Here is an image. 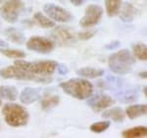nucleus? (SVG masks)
<instances>
[{"instance_id":"obj_1","label":"nucleus","mask_w":147,"mask_h":138,"mask_svg":"<svg viewBox=\"0 0 147 138\" xmlns=\"http://www.w3.org/2000/svg\"><path fill=\"white\" fill-rule=\"evenodd\" d=\"M59 86L66 94L78 100H85L93 94V85L85 78H71L67 81L61 82Z\"/></svg>"},{"instance_id":"obj_2","label":"nucleus","mask_w":147,"mask_h":138,"mask_svg":"<svg viewBox=\"0 0 147 138\" xmlns=\"http://www.w3.org/2000/svg\"><path fill=\"white\" fill-rule=\"evenodd\" d=\"M136 64V58L129 50L122 49L111 54L108 59V66L111 72L116 75H127L132 71Z\"/></svg>"},{"instance_id":"obj_3","label":"nucleus","mask_w":147,"mask_h":138,"mask_svg":"<svg viewBox=\"0 0 147 138\" xmlns=\"http://www.w3.org/2000/svg\"><path fill=\"white\" fill-rule=\"evenodd\" d=\"M2 114L6 123L14 127H25L30 120L28 111L16 103H6L2 108Z\"/></svg>"},{"instance_id":"obj_4","label":"nucleus","mask_w":147,"mask_h":138,"mask_svg":"<svg viewBox=\"0 0 147 138\" xmlns=\"http://www.w3.org/2000/svg\"><path fill=\"white\" fill-rule=\"evenodd\" d=\"M14 65L26 72L41 77H51L55 73L58 63L55 61H36L28 62L25 60L15 61Z\"/></svg>"},{"instance_id":"obj_5","label":"nucleus","mask_w":147,"mask_h":138,"mask_svg":"<svg viewBox=\"0 0 147 138\" xmlns=\"http://www.w3.org/2000/svg\"><path fill=\"white\" fill-rule=\"evenodd\" d=\"M0 77L5 79H18V80H30V81L40 82V83H50L52 77L36 75L32 73L26 72L17 66H8L0 70Z\"/></svg>"},{"instance_id":"obj_6","label":"nucleus","mask_w":147,"mask_h":138,"mask_svg":"<svg viewBox=\"0 0 147 138\" xmlns=\"http://www.w3.org/2000/svg\"><path fill=\"white\" fill-rule=\"evenodd\" d=\"M24 9L22 0H8L0 7V16L9 24H14L18 21L19 16Z\"/></svg>"},{"instance_id":"obj_7","label":"nucleus","mask_w":147,"mask_h":138,"mask_svg":"<svg viewBox=\"0 0 147 138\" xmlns=\"http://www.w3.org/2000/svg\"><path fill=\"white\" fill-rule=\"evenodd\" d=\"M55 28V27H54ZM53 42H56L59 46H72L77 41V35L69 28L58 26L51 32Z\"/></svg>"},{"instance_id":"obj_8","label":"nucleus","mask_w":147,"mask_h":138,"mask_svg":"<svg viewBox=\"0 0 147 138\" xmlns=\"http://www.w3.org/2000/svg\"><path fill=\"white\" fill-rule=\"evenodd\" d=\"M103 9L96 4H90L85 8L84 16L80 19V26L82 28L94 27L101 21Z\"/></svg>"},{"instance_id":"obj_9","label":"nucleus","mask_w":147,"mask_h":138,"mask_svg":"<svg viewBox=\"0 0 147 138\" xmlns=\"http://www.w3.org/2000/svg\"><path fill=\"white\" fill-rule=\"evenodd\" d=\"M43 11L54 22L69 23L73 20V15L68 10L53 3H47L43 6Z\"/></svg>"},{"instance_id":"obj_10","label":"nucleus","mask_w":147,"mask_h":138,"mask_svg":"<svg viewBox=\"0 0 147 138\" xmlns=\"http://www.w3.org/2000/svg\"><path fill=\"white\" fill-rule=\"evenodd\" d=\"M28 50L40 54H48L53 51L55 43L52 40L41 36H32L26 42Z\"/></svg>"},{"instance_id":"obj_11","label":"nucleus","mask_w":147,"mask_h":138,"mask_svg":"<svg viewBox=\"0 0 147 138\" xmlns=\"http://www.w3.org/2000/svg\"><path fill=\"white\" fill-rule=\"evenodd\" d=\"M114 103H115V100L107 94L94 95V96H92L87 101V105L95 112H100L102 110H105V109L112 106Z\"/></svg>"},{"instance_id":"obj_12","label":"nucleus","mask_w":147,"mask_h":138,"mask_svg":"<svg viewBox=\"0 0 147 138\" xmlns=\"http://www.w3.org/2000/svg\"><path fill=\"white\" fill-rule=\"evenodd\" d=\"M41 97V88L37 87H26L20 94V100L25 105H30L38 101Z\"/></svg>"},{"instance_id":"obj_13","label":"nucleus","mask_w":147,"mask_h":138,"mask_svg":"<svg viewBox=\"0 0 147 138\" xmlns=\"http://www.w3.org/2000/svg\"><path fill=\"white\" fill-rule=\"evenodd\" d=\"M136 14V9L129 2H125L124 6L122 5L119 13L120 19L125 23H131Z\"/></svg>"},{"instance_id":"obj_14","label":"nucleus","mask_w":147,"mask_h":138,"mask_svg":"<svg viewBox=\"0 0 147 138\" xmlns=\"http://www.w3.org/2000/svg\"><path fill=\"white\" fill-rule=\"evenodd\" d=\"M3 34L7 37V39L14 42L16 44L22 45L26 40V37L22 32H20L17 28H8L4 30Z\"/></svg>"},{"instance_id":"obj_15","label":"nucleus","mask_w":147,"mask_h":138,"mask_svg":"<svg viewBox=\"0 0 147 138\" xmlns=\"http://www.w3.org/2000/svg\"><path fill=\"white\" fill-rule=\"evenodd\" d=\"M147 112V106L145 104H134L129 105L125 109V114L130 120H134L136 118H139L141 116H144Z\"/></svg>"},{"instance_id":"obj_16","label":"nucleus","mask_w":147,"mask_h":138,"mask_svg":"<svg viewBox=\"0 0 147 138\" xmlns=\"http://www.w3.org/2000/svg\"><path fill=\"white\" fill-rule=\"evenodd\" d=\"M125 111L120 107H115V108L109 109L102 114V116L107 120H112L115 123H122L125 120Z\"/></svg>"},{"instance_id":"obj_17","label":"nucleus","mask_w":147,"mask_h":138,"mask_svg":"<svg viewBox=\"0 0 147 138\" xmlns=\"http://www.w3.org/2000/svg\"><path fill=\"white\" fill-rule=\"evenodd\" d=\"M104 70L101 69H93L89 68V67H85V68H82L77 71V73L80 77L84 78H89V79H94V78L101 77L104 75Z\"/></svg>"},{"instance_id":"obj_18","label":"nucleus","mask_w":147,"mask_h":138,"mask_svg":"<svg viewBox=\"0 0 147 138\" xmlns=\"http://www.w3.org/2000/svg\"><path fill=\"white\" fill-rule=\"evenodd\" d=\"M122 136L125 138H144L147 136V127L140 125L129 128L122 132Z\"/></svg>"},{"instance_id":"obj_19","label":"nucleus","mask_w":147,"mask_h":138,"mask_svg":"<svg viewBox=\"0 0 147 138\" xmlns=\"http://www.w3.org/2000/svg\"><path fill=\"white\" fill-rule=\"evenodd\" d=\"M19 91L17 87L13 85H1L0 86V97L8 101H15L18 98Z\"/></svg>"},{"instance_id":"obj_20","label":"nucleus","mask_w":147,"mask_h":138,"mask_svg":"<svg viewBox=\"0 0 147 138\" xmlns=\"http://www.w3.org/2000/svg\"><path fill=\"white\" fill-rule=\"evenodd\" d=\"M60 103V97L58 95L48 94L42 98L41 100V109L43 111H50L57 107Z\"/></svg>"},{"instance_id":"obj_21","label":"nucleus","mask_w":147,"mask_h":138,"mask_svg":"<svg viewBox=\"0 0 147 138\" xmlns=\"http://www.w3.org/2000/svg\"><path fill=\"white\" fill-rule=\"evenodd\" d=\"M122 5L123 0H105V8L107 15L109 17L119 15Z\"/></svg>"},{"instance_id":"obj_22","label":"nucleus","mask_w":147,"mask_h":138,"mask_svg":"<svg viewBox=\"0 0 147 138\" xmlns=\"http://www.w3.org/2000/svg\"><path fill=\"white\" fill-rule=\"evenodd\" d=\"M34 20L37 25L43 28H51L56 27L55 22L52 21L51 19L47 18V17L45 15H43L41 12H36V13H34Z\"/></svg>"},{"instance_id":"obj_23","label":"nucleus","mask_w":147,"mask_h":138,"mask_svg":"<svg viewBox=\"0 0 147 138\" xmlns=\"http://www.w3.org/2000/svg\"><path fill=\"white\" fill-rule=\"evenodd\" d=\"M132 52L134 54V57L140 61H146L147 59V47L142 42L134 44L132 46Z\"/></svg>"},{"instance_id":"obj_24","label":"nucleus","mask_w":147,"mask_h":138,"mask_svg":"<svg viewBox=\"0 0 147 138\" xmlns=\"http://www.w3.org/2000/svg\"><path fill=\"white\" fill-rule=\"evenodd\" d=\"M0 53L7 58L10 59H22L26 57V53L19 49H9V48H0Z\"/></svg>"},{"instance_id":"obj_25","label":"nucleus","mask_w":147,"mask_h":138,"mask_svg":"<svg viewBox=\"0 0 147 138\" xmlns=\"http://www.w3.org/2000/svg\"><path fill=\"white\" fill-rule=\"evenodd\" d=\"M111 125V123L109 120H102V122L95 123L90 125V130L94 133H101L107 130Z\"/></svg>"},{"instance_id":"obj_26","label":"nucleus","mask_w":147,"mask_h":138,"mask_svg":"<svg viewBox=\"0 0 147 138\" xmlns=\"http://www.w3.org/2000/svg\"><path fill=\"white\" fill-rule=\"evenodd\" d=\"M96 30H87V32H79L77 35V37L79 38L80 40H88L92 38L95 34Z\"/></svg>"},{"instance_id":"obj_27","label":"nucleus","mask_w":147,"mask_h":138,"mask_svg":"<svg viewBox=\"0 0 147 138\" xmlns=\"http://www.w3.org/2000/svg\"><path fill=\"white\" fill-rule=\"evenodd\" d=\"M56 70L58 71L59 75H67L68 72H69L67 66L64 65V64H58V66H57V69H56Z\"/></svg>"},{"instance_id":"obj_28","label":"nucleus","mask_w":147,"mask_h":138,"mask_svg":"<svg viewBox=\"0 0 147 138\" xmlns=\"http://www.w3.org/2000/svg\"><path fill=\"white\" fill-rule=\"evenodd\" d=\"M120 41L119 40H115V41H112V42H110L109 44H107L105 46V48L106 49H108V50H114V49H117L118 47L120 46Z\"/></svg>"},{"instance_id":"obj_29","label":"nucleus","mask_w":147,"mask_h":138,"mask_svg":"<svg viewBox=\"0 0 147 138\" xmlns=\"http://www.w3.org/2000/svg\"><path fill=\"white\" fill-rule=\"evenodd\" d=\"M69 1H70L74 6H82L85 1H87V0H69Z\"/></svg>"},{"instance_id":"obj_30","label":"nucleus","mask_w":147,"mask_h":138,"mask_svg":"<svg viewBox=\"0 0 147 138\" xmlns=\"http://www.w3.org/2000/svg\"><path fill=\"white\" fill-rule=\"evenodd\" d=\"M6 47H8V42L0 38V48H6Z\"/></svg>"},{"instance_id":"obj_31","label":"nucleus","mask_w":147,"mask_h":138,"mask_svg":"<svg viewBox=\"0 0 147 138\" xmlns=\"http://www.w3.org/2000/svg\"><path fill=\"white\" fill-rule=\"evenodd\" d=\"M139 77L145 79V78L147 77V73H146V72H141V73H139Z\"/></svg>"},{"instance_id":"obj_32","label":"nucleus","mask_w":147,"mask_h":138,"mask_svg":"<svg viewBox=\"0 0 147 138\" xmlns=\"http://www.w3.org/2000/svg\"><path fill=\"white\" fill-rule=\"evenodd\" d=\"M143 93H144V95L146 96V86H144V87H143Z\"/></svg>"},{"instance_id":"obj_33","label":"nucleus","mask_w":147,"mask_h":138,"mask_svg":"<svg viewBox=\"0 0 147 138\" xmlns=\"http://www.w3.org/2000/svg\"><path fill=\"white\" fill-rule=\"evenodd\" d=\"M2 105V102H1V99H0V106Z\"/></svg>"},{"instance_id":"obj_34","label":"nucleus","mask_w":147,"mask_h":138,"mask_svg":"<svg viewBox=\"0 0 147 138\" xmlns=\"http://www.w3.org/2000/svg\"><path fill=\"white\" fill-rule=\"evenodd\" d=\"M2 1H3V0H0V3H1V2H2Z\"/></svg>"}]
</instances>
